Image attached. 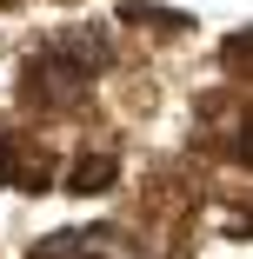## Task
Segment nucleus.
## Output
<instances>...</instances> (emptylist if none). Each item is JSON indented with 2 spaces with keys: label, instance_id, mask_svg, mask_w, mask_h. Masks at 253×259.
<instances>
[{
  "label": "nucleus",
  "instance_id": "nucleus-1",
  "mask_svg": "<svg viewBox=\"0 0 253 259\" xmlns=\"http://www.w3.org/2000/svg\"><path fill=\"white\" fill-rule=\"evenodd\" d=\"M14 87H20V107L40 113V120H74L80 107H93V93H100V80H87L74 60H60L47 40L14 67Z\"/></svg>",
  "mask_w": 253,
  "mask_h": 259
},
{
  "label": "nucleus",
  "instance_id": "nucleus-2",
  "mask_svg": "<svg viewBox=\"0 0 253 259\" xmlns=\"http://www.w3.org/2000/svg\"><path fill=\"white\" fill-rule=\"evenodd\" d=\"M54 193H74V199H107L120 193V153L114 146H80L74 160H60V186Z\"/></svg>",
  "mask_w": 253,
  "mask_h": 259
},
{
  "label": "nucleus",
  "instance_id": "nucleus-3",
  "mask_svg": "<svg viewBox=\"0 0 253 259\" xmlns=\"http://www.w3.org/2000/svg\"><path fill=\"white\" fill-rule=\"evenodd\" d=\"M7 7H14V0H0V14H7Z\"/></svg>",
  "mask_w": 253,
  "mask_h": 259
}]
</instances>
